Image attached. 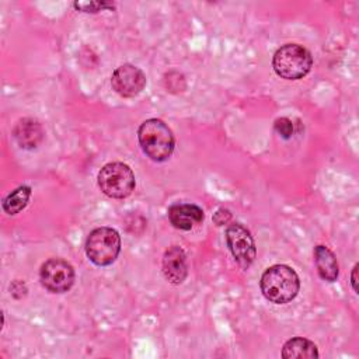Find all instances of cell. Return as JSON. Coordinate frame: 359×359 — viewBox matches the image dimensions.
<instances>
[{"instance_id":"obj_1","label":"cell","mask_w":359,"mask_h":359,"mask_svg":"<svg viewBox=\"0 0 359 359\" xmlns=\"http://www.w3.org/2000/svg\"><path fill=\"white\" fill-rule=\"evenodd\" d=\"M259 286L266 300L275 304H285L297 296L300 280L294 269L287 265L276 264L262 273Z\"/></svg>"},{"instance_id":"obj_2","label":"cell","mask_w":359,"mask_h":359,"mask_svg":"<svg viewBox=\"0 0 359 359\" xmlns=\"http://www.w3.org/2000/svg\"><path fill=\"white\" fill-rule=\"evenodd\" d=\"M137 139L143 153L153 161H165L174 151V135L161 119L151 118L144 121L139 126Z\"/></svg>"},{"instance_id":"obj_3","label":"cell","mask_w":359,"mask_h":359,"mask_svg":"<svg viewBox=\"0 0 359 359\" xmlns=\"http://www.w3.org/2000/svg\"><path fill=\"white\" fill-rule=\"evenodd\" d=\"M311 66V53L297 43L282 45L272 57V67L275 73L285 80L303 79L310 72Z\"/></svg>"},{"instance_id":"obj_4","label":"cell","mask_w":359,"mask_h":359,"mask_svg":"<svg viewBox=\"0 0 359 359\" xmlns=\"http://www.w3.org/2000/svg\"><path fill=\"white\" fill-rule=\"evenodd\" d=\"M121 237L112 227H97L90 231L86 241V254L88 259L98 265H111L119 255Z\"/></svg>"},{"instance_id":"obj_5","label":"cell","mask_w":359,"mask_h":359,"mask_svg":"<svg viewBox=\"0 0 359 359\" xmlns=\"http://www.w3.org/2000/svg\"><path fill=\"white\" fill-rule=\"evenodd\" d=\"M98 187L107 196L123 199L135 189V174L125 163H108L98 172Z\"/></svg>"},{"instance_id":"obj_6","label":"cell","mask_w":359,"mask_h":359,"mask_svg":"<svg viewBox=\"0 0 359 359\" xmlns=\"http://www.w3.org/2000/svg\"><path fill=\"white\" fill-rule=\"evenodd\" d=\"M39 279L48 292L65 293L74 283V269L62 258H49L41 266Z\"/></svg>"},{"instance_id":"obj_7","label":"cell","mask_w":359,"mask_h":359,"mask_svg":"<svg viewBox=\"0 0 359 359\" xmlns=\"http://www.w3.org/2000/svg\"><path fill=\"white\" fill-rule=\"evenodd\" d=\"M226 243L236 262L247 269L255 259V243L251 233L240 223H231L226 229Z\"/></svg>"},{"instance_id":"obj_8","label":"cell","mask_w":359,"mask_h":359,"mask_svg":"<svg viewBox=\"0 0 359 359\" xmlns=\"http://www.w3.org/2000/svg\"><path fill=\"white\" fill-rule=\"evenodd\" d=\"M111 86L121 97L133 98L143 91L146 86V76L139 67L126 63L114 70Z\"/></svg>"},{"instance_id":"obj_9","label":"cell","mask_w":359,"mask_h":359,"mask_svg":"<svg viewBox=\"0 0 359 359\" xmlns=\"http://www.w3.org/2000/svg\"><path fill=\"white\" fill-rule=\"evenodd\" d=\"M161 269H163L164 278L170 283H172V285L182 283L188 275L187 255H185L184 250L178 245L168 247L163 255Z\"/></svg>"},{"instance_id":"obj_10","label":"cell","mask_w":359,"mask_h":359,"mask_svg":"<svg viewBox=\"0 0 359 359\" xmlns=\"http://www.w3.org/2000/svg\"><path fill=\"white\" fill-rule=\"evenodd\" d=\"M167 213L170 223L178 230H191L203 220V210L194 203H174Z\"/></svg>"},{"instance_id":"obj_11","label":"cell","mask_w":359,"mask_h":359,"mask_svg":"<svg viewBox=\"0 0 359 359\" xmlns=\"http://www.w3.org/2000/svg\"><path fill=\"white\" fill-rule=\"evenodd\" d=\"M13 135L21 149L32 150L42 142L43 129L36 119L22 118L15 123L13 129Z\"/></svg>"},{"instance_id":"obj_12","label":"cell","mask_w":359,"mask_h":359,"mask_svg":"<svg viewBox=\"0 0 359 359\" xmlns=\"http://www.w3.org/2000/svg\"><path fill=\"white\" fill-rule=\"evenodd\" d=\"M314 262L317 272L321 279L327 282H335L338 278V262L334 252L325 245H316L314 248Z\"/></svg>"},{"instance_id":"obj_13","label":"cell","mask_w":359,"mask_h":359,"mask_svg":"<svg viewBox=\"0 0 359 359\" xmlns=\"http://www.w3.org/2000/svg\"><path fill=\"white\" fill-rule=\"evenodd\" d=\"M282 358L285 359H311L318 358V349L310 339L296 337L285 342L282 346Z\"/></svg>"},{"instance_id":"obj_14","label":"cell","mask_w":359,"mask_h":359,"mask_svg":"<svg viewBox=\"0 0 359 359\" xmlns=\"http://www.w3.org/2000/svg\"><path fill=\"white\" fill-rule=\"evenodd\" d=\"M31 198V188L27 185H21L11 191L4 199H3V210L7 215H17L20 213L27 205Z\"/></svg>"},{"instance_id":"obj_15","label":"cell","mask_w":359,"mask_h":359,"mask_svg":"<svg viewBox=\"0 0 359 359\" xmlns=\"http://www.w3.org/2000/svg\"><path fill=\"white\" fill-rule=\"evenodd\" d=\"M73 6L74 8L84 13H98L104 8H114V4L107 1H76Z\"/></svg>"},{"instance_id":"obj_16","label":"cell","mask_w":359,"mask_h":359,"mask_svg":"<svg viewBox=\"0 0 359 359\" xmlns=\"http://www.w3.org/2000/svg\"><path fill=\"white\" fill-rule=\"evenodd\" d=\"M273 129L283 139H290L293 135V123L289 118H285V116L278 118L273 122Z\"/></svg>"},{"instance_id":"obj_17","label":"cell","mask_w":359,"mask_h":359,"mask_svg":"<svg viewBox=\"0 0 359 359\" xmlns=\"http://www.w3.org/2000/svg\"><path fill=\"white\" fill-rule=\"evenodd\" d=\"M230 220H231V213H230L227 209H224V208L217 209V212L213 215V222H215L217 226L227 224Z\"/></svg>"},{"instance_id":"obj_18","label":"cell","mask_w":359,"mask_h":359,"mask_svg":"<svg viewBox=\"0 0 359 359\" xmlns=\"http://www.w3.org/2000/svg\"><path fill=\"white\" fill-rule=\"evenodd\" d=\"M358 268H359V265L356 264L355 266H353V269H352V276H351V283H352V287H353V290H355V293H359V287H358Z\"/></svg>"}]
</instances>
